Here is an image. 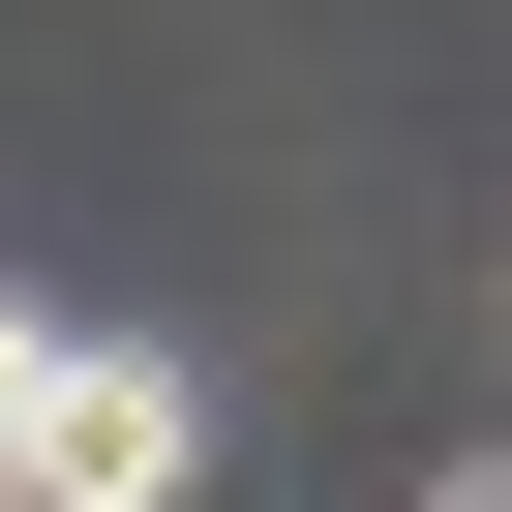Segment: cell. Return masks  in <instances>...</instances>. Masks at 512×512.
<instances>
[{"label": "cell", "mask_w": 512, "mask_h": 512, "mask_svg": "<svg viewBox=\"0 0 512 512\" xmlns=\"http://www.w3.org/2000/svg\"><path fill=\"white\" fill-rule=\"evenodd\" d=\"M0 482H31V512H211V392L121 362V332H61V392L0 422Z\"/></svg>", "instance_id": "obj_1"}, {"label": "cell", "mask_w": 512, "mask_h": 512, "mask_svg": "<svg viewBox=\"0 0 512 512\" xmlns=\"http://www.w3.org/2000/svg\"><path fill=\"white\" fill-rule=\"evenodd\" d=\"M422 512H512V482H422Z\"/></svg>", "instance_id": "obj_3"}, {"label": "cell", "mask_w": 512, "mask_h": 512, "mask_svg": "<svg viewBox=\"0 0 512 512\" xmlns=\"http://www.w3.org/2000/svg\"><path fill=\"white\" fill-rule=\"evenodd\" d=\"M0 512H31V482H0Z\"/></svg>", "instance_id": "obj_4"}, {"label": "cell", "mask_w": 512, "mask_h": 512, "mask_svg": "<svg viewBox=\"0 0 512 512\" xmlns=\"http://www.w3.org/2000/svg\"><path fill=\"white\" fill-rule=\"evenodd\" d=\"M31 392H61V332H31V302H0V422H31Z\"/></svg>", "instance_id": "obj_2"}]
</instances>
